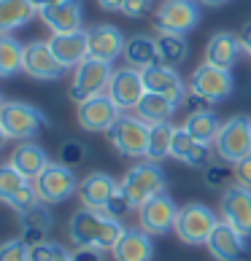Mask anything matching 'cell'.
Here are the masks:
<instances>
[{"mask_svg":"<svg viewBox=\"0 0 251 261\" xmlns=\"http://www.w3.org/2000/svg\"><path fill=\"white\" fill-rule=\"evenodd\" d=\"M173 132H176V127H173L170 121H165V124H151L149 151H146V159H149V162H162L165 156H170Z\"/></svg>","mask_w":251,"mask_h":261,"instance_id":"d6a6232c","label":"cell"},{"mask_svg":"<svg viewBox=\"0 0 251 261\" xmlns=\"http://www.w3.org/2000/svg\"><path fill=\"white\" fill-rule=\"evenodd\" d=\"M170 156L187 167H208V146L197 143L184 127H176V132H173Z\"/></svg>","mask_w":251,"mask_h":261,"instance_id":"484cf974","label":"cell"},{"mask_svg":"<svg viewBox=\"0 0 251 261\" xmlns=\"http://www.w3.org/2000/svg\"><path fill=\"white\" fill-rule=\"evenodd\" d=\"M35 191L38 199L43 205H60V202L71 199L73 194H79V178L73 175V167H65V164H49L35 180Z\"/></svg>","mask_w":251,"mask_h":261,"instance_id":"30bf717a","label":"cell"},{"mask_svg":"<svg viewBox=\"0 0 251 261\" xmlns=\"http://www.w3.org/2000/svg\"><path fill=\"white\" fill-rule=\"evenodd\" d=\"M105 94L119 105L122 111H135L138 108V102L143 100V94H146V84H143V73L135 70V67H119V70H113L111 75V84Z\"/></svg>","mask_w":251,"mask_h":261,"instance_id":"4fadbf2b","label":"cell"},{"mask_svg":"<svg viewBox=\"0 0 251 261\" xmlns=\"http://www.w3.org/2000/svg\"><path fill=\"white\" fill-rule=\"evenodd\" d=\"M214 151L221 162L238 164L251 153V119L248 116H233L221 124L214 140Z\"/></svg>","mask_w":251,"mask_h":261,"instance_id":"5b68a950","label":"cell"},{"mask_svg":"<svg viewBox=\"0 0 251 261\" xmlns=\"http://www.w3.org/2000/svg\"><path fill=\"white\" fill-rule=\"evenodd\" d=\"M124 226L119 218L105 216L103 210L81 207L71 216L67 234H71L76 248H98V250H113V245L122 240Z\"/></svg>","mask_w":251,"mask_h":261,"instance_id":"6da1fadb","label":"cell"},{"mask_svg":"<svg viewBox=\"0 0 251 261\" xmlns=\"http://www.w3.org/2000/svg\"><path fill=\"white\" fill-rule=\"evenodd\" d=\"M35 6L30 0H0V35H11L14 30H22L35 16Z\"/></svg>","mask_w":251,"mask_h":261,"instance_id":"83f0119b","label":"cell"},{"mask_svg":"<svg viewBox=\"0 0 251 261\" xmlns=\"http://www.w3.org/2000/svg\"><path fill=\"white\" fill-rule=\"evenodd\" d=\"M119 194V180L111 178L108 172H89L84 180H79V199L84 207L105 210V205Z\"/></svg>","mask_w":251,"mask_h":261,"instance_id":"d6986e66","label":"cell"},{"mask_svg":"<svg viewBox=\"0 0 251 261\" xmlns=\"http://www.w3.org/2000/svg\"><path fill=\"white\" fill-rule=\"evenodd\" d=\"M103 11H119L122 14V6H124V0H98Z\"/></svg>","mask_w":251,"mask_h":261,"instance_id":"ee69618b","label":"cell"},{"mask_svg":"<svg viewBox=\"0 0 251 261\" xmlns=\"http://www.w3.org/2000/svg\"><path fill=\"white\" fill-rule=\"evenodd\" d=\"M216 226H219V218L208 205H202V202H189V205H184L178 210L176 229L173 231L178 234V240L184 245H206Z\"/></svg>","mask_w":251,"mask_h":261,"instance_id":"277c9868","label":"cell"},{"mask_svg":"<svg viewBox=\"0 0 251 261\" xmlns=\"http://www.w3.org/2000/svg\"><path fill=\"white\" fill-rule=\"evenodd\" d=\"M221 221H227L233 229H238L240 234H251V189L235 186L224 189V197H221Z\"/></svg>","mask_w":251,"mask_h":261,"instance_id":"e0dca14e","label":"cell"},{"mask_svg":"<svg viewBox=\"0 0 251 261\" xmlns=\"http://www.w3.org/2000/svg\"><path fill=\"white\" fill-rule=\"evenodd\" d=\"M8 164H11L16 172H22L27 180H35L52 162H49L46 151L38 146V143L25 140V143H19V146L11 151V159H8Z\"/></svg>","mask_w":251,"mask_h":261,"instance_id":"d4e9b609","label":"cell"},{"mask_svg":"<svg viewBox=\"0 0 251 261\" xmlns=\"http://www.w3.org/2000/svg\"><path fill=\"white\" fill-rule=\"evenodd\" d=\"M30 3L35 6V11H43V8H49L54 3H60V0H30Z\"/></svg>","mask_w":251,"mask_h":261,"instance_id":"f6af8a7d","label":"cell"},{"mask_svg":"<svg viewBox=\"0 0 251 261\" xmlns=\"http://www.w3.org/2000/svg\"><path fill=\"white\" fill-rule=\"evenodd\" d=\"M235 89V81H233V73L224 70V67H216V65H208L202 62L195 67L189 79V92L195 97L206 100L208 105H216L221 100H227Z\"/></svg>","mask_w":251,"mask_h":261,"instance_id":"ba28073f","label":"cell"},{"mask_svg":"<svg viewBox=\"0 0 251 261\" xmlns=\"http://www.w3.org/2000/svg\"><path fill=\"white\" fill-rule=\"evenodd\" d=\"M113 261H151L154 258V243L151 234L143 231L141 226L124 229V234L117 245H113Z\"/></svg>","mask_w":251,"mask_h":261,"instance_id":"cb8c5ba5","label":"cell"},{"mask_svg":"<svg viewBox=\"0 0 251 261\" xmlns=\"http://www.w3.org/2000/svg\"><path fill=\"white\" fill-rule=\"evenodd\" d=\"M89 33V57L100 62H113L119 54H124L127 38L122 35L117 24H95Z\"/></svg>","mask_w":251,"mask_h":261,"instance_id":"44dd1931","label":"cell"},{"mask_svg":"<svg viewBox=\"0 0 251 261\" xmlns=\"http://www.w3.org/2000/svg\"><path fill=\"white\" fill-rule=\"evenodd\" d=\"M6 143H8V135H6V129H3V124H0V151H3Z\"/></svg>","mask_w":251,"mask_h":261,"instance_id":"7dc6e473","label":"cell"},{"mask_svg":"<svg viewBox=\"0 0 251 261\" xmlns=\"http://www.w3.org/2000/svg\"><path fill=\"white\" fill-rule=\"evenodd\" d=\"M111 75H113V67L111 62H100V60H92L86 57L81 65L73 67V81H71V100L79 105L84 100L95 97V94H103L111 84Z\"/></svg>","mask_w":251,"mask_h":261,"instance_id":"9c48e42d","label":"cell"},{"mask_svg":"<svg viewBox=\"0 0 251 261\" xmlns=\"http://www.w3.org/2000/svg\"><path fill=\"white\" fill-rule=\"evenodd\" d=\"M57 261H71V253H67V256H62V258H57Z\"/></svg>","mask_w":251,"mask_h":261,"instance_id":"c3c4849f","label":"cell"},{"mask_svg":"<svg viewBox=\"0 0 251 261\" xmlns=\"http://www.w3.org/2000/svg\"><path fill=\"white\" fill-rule=\"evenodd\" d=\"M178 205L173 202L165 191L157 197H151L143 207H138V224L143 231L149 234H168V231L176 229V218H178Z\"/></svg>","mask_w":251,"mask_h":261,"instance_id":"7c38bea8","label":"cell"},{"mask_svg":"<svg viewBox=\"0 0 251 261\" xmlns=\"http://www.w3.org/2000/svg\"><path fill=\"white\" fill-rule=\"evenodd\" d=\"M35 81H60L65 75V67L57 62L49 41H33L25 46V70Z\"/></svg>","mask_w":251,"mask_h":261,"instance_id":"9a60e30c","label":"cell"},{"mask_svg":"<svg viewBox=\"0 0 251 261\" xmlns=\"http://www.w3.org/2000/svg\"><path fill=\"white\" fill-rule=\"evenodd\" d=\"M16 218H19V229H22L19 237H22L30 248L38 245V243H46V237H49V231L54 226V216L43 202H38V205H33L25 213H16Z\"/></svg>","mask_w":251,"mask_h":261,"instance_id":"7402d4cb","label":"cell"},{"mask_svg":"<svg viewBox=\"0 0 251 261\" xmlns=\"http://www.w3.org/2000/svg\"><path fill=\"white\" fill-rule=\"evenodd\" d=\"M62 256H67L65 245L52 243V240H46V243H38V245L30 248V261H57V258H62Z\"/></svg>","mask_w":251,"mask_h":261,"instance_id":"e575fe53","label":"cell"},{"mask_svg":"<svg viewBox=\"0 0 251 261\" xmlns=\"http://www.w3.org/2000/svg\"><path fill=\"white\" fill-rule=\"evenodd\" d=\"M176 108H178V105L170 102L168 97L154 94V92H146V94H143V100L138 102V108H135V116L143 119L146 124H165V121L173 119Z\"/></svg>","mask_w":251,"mask_h":261,"instance_id":"f546056e","label":"cell"},{"mask_svg":"<svg viewBox=\"0 0 251 261\" xmlns=\"http://www.w3.org/2000/svg\"><path fill=\"white\" fill-rule=\"evenodd\" d=\"M119 116H122V108L108 94H95V97L79 102V108H76L79 127L86 132H108L119 121Z\"/></svg>","mask_w":251,"mask_h":261,"instance_id":"8fae6325","label":"cell"},{"mask_svg":"<svg viewBox=\"0 0 251 261\" xmlns=\"http://www.w3.org/2000/svg\"><path fill=\"white\" fill-rule=\"evenodd\" d=\"M0 261H30V245L22 237L0 245Z\"/></svg>","mask_w":251,"mask_h":261,"instance_id":"d590c367","label":"cell"},{"mask_svg":"<svg viewBox=\"0 0 251 261\" xmlns=\"http://www.w3.org/2000/svg\"><path fill=\"white\" fill-rule=\"evenodd\" d=\"M143 73V84H146V92H154V94H162V97H168L170 102L176 105H184L187 102V84L184 79L178 75L176 67L170 65H151L149 70H141Z\"/></svg>","mask_w":251,"mask_h":261,"instance_id":"5bb4252c","label":"cell"},{"mask_svg":"<svg viewBox=\"0 0 251 261\" xmlns=\"http://www.w3.org/2000/svg\"><path fill=\"white\" fill-rule=\"evenodd\" d=\"M151 8H154V0H124L122 14L127 19H143L151 14Z\"/></svg>","mask_w":251,"mask_h":261,"instance_id":"f35d334b","label":"cell"},{"mask_svg":"<svg viewBox=\"0 0 251 261\" xmlns=\"http://www.w3.org/2000/svg\"><path fill=\"white\" fill-rule=\"evenodd\" d=\"M202 6H208V8H219V6H224V3H230V0H200Z\"/></svg>","mask_w":251,"mask_h":261,"instance_id":"bcb514c9","label":"cell"},{"mask_svg":"<svg viewBox=\"0 0 251 261\" xmlns=\"http://www.w3.org/2000/svg\"><path fill=\"white\" fill-rule=\"evenodd\" d=\"M235 178H238L240 186L251 189V153H248L246 159H240V162L235 164Z\"/></svg>","mask_w":251,"mask_h":261,"instance_id":"60d3db41","label":"cell"},{"mask_svg":"<svg viewBox=\"0 0 251 261\" xmlns=\"http://www.w3.org/2000/svg\"><path fill=\"white\" fill-rule=\"evenodd\" d=\"M71 261H103V250H98V248H76L71 253Z\"/></svg>","mask_w":251,"mask_h":261,"instance_id":"b9f144b4","label":"cell"},{"mask_svg":"<svg viewBox=\"0 0 251 261\" xmlns=\"http://www.w3.org/2000/svg\"><path fill=\"white\" fill-rule=\"evenodd\" d=\"M240 43H243V51L251 57V22L243 24V30H240Z\"/></svg>","mask_w":251,"mask_h":261,"instance_id":"7bdbcfd3","label":"cell"},{"mask_svg":"<svg viewBox=\"0 0 251 261\" xmlns=\"http://www.w3.org/2000/svg\"><path fill=\"white\" fill-rule=\"evenodd\" d=\"M22 70H25V46L11 35H0V79H11Z\"/></svg>","mask_w":251,"mask_h":261,"instance_id":"4dcf8cb0","label":"cell"},{"mask_svg":"<svg viewBox=\"0 0 251 261\" xmlns=\"http://www.w3.org/2000/svg\"><path fill=\"white\" fill-rule=\"evenodd\" d=\"M84 156H86V148L79 140H67L60 146V164H65V167H76L79 162H84Z\"/></svg>","mask_w":251,"mask_h":261,"instance_id":"8d00e7d4","label":"cell"},{"mask_svg":"<svg viewBox=\"0 0 251 261\" xmlns=\"http://www.w3.org/2000/svg\"><path fill=\"white\" fill-rule=\"evenodd\" d=\"M27 180L22 172H16L11 164H0V202H11V197L16 194L19 189H25L27 186Z\"/></svg>","mask_w":251,"mask_h":261,"instance_id":"836d02e7","label":"cell"},{"mask_svg":"<svg viewBox=\"0 0 251 261\" xmlns=\"http://www.w3.org/2000/svg\"><path fill=\"white\" fill-rule=\"evenodd\" d=\"M149 135H151V124H146L138 116H119V121L108 129V140L122 156L141 159L149 151Z\"/></svg>","mask_w":251,"mask_h":261,"instance_id":"8992f818","label":"cell"},{"mask_svg":"<svg viewBox=\"0 0 251 261\" xmlns=\"http://www.w3.org/2000/svg\"><path fill=\"white\" fill-rule=\"evenodd\" d=\"M206 248L216 261H246L248 258L246 234H240V231L233 229L227 221H219V226L214 229V234L208 237Z\"/></svg>","mask_w":251,"mask_h":261,"instance_id":"2e32d148","label":"cell"},{"mask_svg":"<svg viewBox=\"0 0 251 261\" xmlns=\"http://www.w3.org/2000/svg\"><path fill=\"white\" fill-rule=\"evenodd\" d=\"M157 51H159V62L176 67L187 60L189 46L184 41V35H170V33H159L157 38Z\"/></svg>","mask_w":251,"mask_h":261,"instance_id":"1f68e13d","label":"cell"},{"mask_svg":"<svg viewBox=\"0 0 251 261\" xmlns=\"http://www.w3.org/2000/svg\"><path fill=\"white\" fill-rule=\"evenodd\" d=\"M0 124L8 135V140H33L43 132V127L49 124V119L43 116L41 108H35L30 102H19V100H8L0 105Z\"/></svg>","mask_w":251,"mask_h":261,"instance_id":"3957f363","label":"cell"},{"mask_svg":"<svg viewBox=\"0 0 251 261\" xmlns=\"http://www.w3.org/2000/svg\"><path fill=\"white\" fill-rule=\"evenodd\" d=\"M168 186V175L159 167V162H141L124 172V178L119 180V191L130 199L132 210L143 207L151 197L162 194Z\"/></svg>","mask_w":251,"mask_h":261,"instance_id":"7a4b0ae2","label":"cell"},{"mask_svg":"<svg viewBox=\"0 0 251 261\" xmlns=\"http://www.w3.org/2000/svg\"><path fill=\"white\" fill-rule=\"evenodd\" d=\"M124 60L135 70H149L151 65L159 62V51H157V38L149 35H130L124 43Z\"/></svg>","mask_w":251,"mask_h":261,"instance_id":"4316f807","label":"cell"},{"mask_svg":"<svg viewBox=\"0 0 251 261\" xmlns=\"http://www.w3.org/2000/svg\"><path fill=\"white\" fill-rule=\"evenodd\" d=\"M227 162H221V164H208L206 167V175H202V180H206V186L211 189H221L224 183L230 180V170L224 167Z\"/></svg>","mask_w":251,"mask_h":261,"instance_id":"74e56055","label":"cell"},{"mask_svg":"<svg viewBox=\"0 0 251 261\" xmlns=\"http://www.w3.org/2000/svg\"><path fill=\"white\" fill-rule=\"evenodd\" d=\"M200 24V0H162L154 11V27L170 35H189Z\"/></svg>","mask_w":251,"mask_h":261,"instance_id":"52a82bcc","label":"cell"},{"mask_svg":"<svg viewBox=\"0 0 251 261\" xmlns=\"http://www.w3.org/2000/svg\"><path fill=\"white\" fill-rule=\"evenodd\" d=\"M49 46L65 70H73L89 57V33L76 30V33H57L49 38Z\"/></svg>","mask_w":251,"mask_h":261,"instance_id":"ac0fdd59","label":"cell"},{"mask_svg":"<svg viewBox=\"0 0 251 261\" xmlns=\"http://www.w3.org/2000/svg\"><path fill=\"white\" fill-rule=\"evenodd\" d=\"M240 51H243L240 35L230 33V30H219L211 35V41L206 46V62L224 67V70H233V65L240 60Z\"/></svg>","mask_w":251,"mask_h":261,"instance_id":"603a6c76","label":"cell"},{"mask_svg":"<svg viewBox=\"0 0 251 261\" xmlns=\"http://www.w3.org/2000/svg\"><path fill=\"white\" fill-rule=\"evenodd\" d=\"M130 210H132L130 199H127V197H124L122 191H119V194L113 197V199L108 202V205H105V210H103V213H105V216H111V218H119V221H122V218L127 216Z\"/></svg>","mask_w":251,"mask_h":261,"instance_id":"ab89813d","label":"cell"},{"mask_svg":"<svg viewBox=\"0 0 251 261\" xmlns=\"http://www.w3.org/2000/svg\"><path fill=\"white\" fill-rule=\"evenodd\" d=\"M38 16L43 19V24L52 30V35L76 33L81 30V22H84V3L81 0H60V3L38 11Z\"/></svg>","mask_w":251,"mask_h":261,"instance_id":"ffe728a7","label":"cell"},{"mask_svg":"<svg viewBox=\"0 0 251 261\" xmlns=\"http://www.w3.org/2000/svg\"><path fill=\"white\" fill-rule=\"evenodd\" d=\"M0 105H3V97H0Z\"/></svg>","mask_w":251,"mask_h":261,"instance_id":"681fc988","label":"cell"},{"mask_svg":"<svg viewBox=\"0 0 251 261\" xmlns=\"http://www.w3.org/2000/svg\"><path fill=\"white\" fill-rule=\"evenodd\" d=\"M184 129L195 138L197 143H202V146H214L216 135L221 129V121L219 116L214 111H197V113H189L187 121H184Z\"/></svg>","mask_w":251,"mask_h":261,"instance_id":"f1b7e54d","label":"cell"}]
</instances>
